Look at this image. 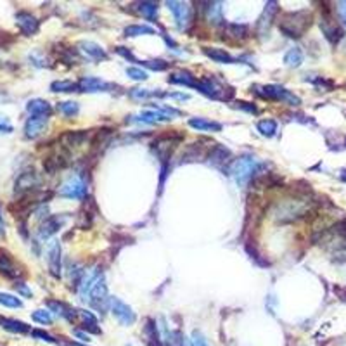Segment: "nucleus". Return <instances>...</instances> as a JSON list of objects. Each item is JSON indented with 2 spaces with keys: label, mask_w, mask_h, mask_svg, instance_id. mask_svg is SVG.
Returning <instances> with one entry per match:
<instances>
[{
  "label": "nucleus",
  "mask_w": 346,
  "mask_h": 346,
  "mask_svg": "<svg viewBox=\"0 0 346 346\" xmlns=\"http://www.w3.org/2000/svg\"><path fill=\"white\" fill-rule=\"evenodd\" d=\"M12 130H14V126L11 125L9 118L4 116V115H0V132H2V134H11Z\"/></svg>",
  "instance_id": "de8ad7c7"
},
{
  "label": "nucleus",
  "mask_w": 346,
  "mask_h": 346,
  "mask_svg": "<svg viewBox=\"0 0 346 346\" xmlns=\"http://www.w3.org/2000/svg\"><path fill=\"white\" fill-rule=\"evenodd\" d=\"M167 7L173 12L178 30H187L189 25H191V21H192V7H191V4H187V2H175V0H172V2H167Z\"/></svg>",
  "instance_id": "1a4fd4ad"
},
{
  "label": "nucleus",
  "mask_w": 346,
  "mask_h": 346,
  "mask_svg": "<svg viewBox=\"0 0 346 346\" xmlns=\"http://www.w3.org/2000/svg\"><path fill=\"white\" fill-rule=\"evenodd\" d=\"M109 88H111V85L101 78H96V77H83V78H80V82H78V92H88V94L107 92Z\"/></svg>",
  "instance_id": "a211bd4d"
},
{
  "label": "nucleus",
  "mask_w": 346,
  "mask_h": 346,
  "mask_svg": "<svg viewBox=\"0 0 346 346\" xmlns=\"http://www.w3.org/2000/svg\"><path fill=\"white\" fill-rule=\"evenodd\" d=\"M339 178L343 180V182H346V170H343V172L339 173Z\"/></svg>",
  "instance_id": "bf43d9fd"
},
{
  "label": "nucleus",
  "mask_w": 346,
  "mask_h": 346,
  "mask_svg": "<svg viewBox=\"0 0 346 346\" xmlns=\"http://www.w3.org/2000/svg\"><path fill=\"white\" fill-rule=\"evenodd\" d=\"M126 121H135V123H148V125H156V123H163V121H170L167 116L161 115L159 111H142L139 116H132L130 120Z\"/></svg>",
  "instance_id": "a878e982"
},
{
  "label": "nucleus",
  "mask_w": 346,
  "mask_h": 346,
  "mask_svg": "<svg viewBox=\"0 0 346 346\" xmlns=\"http://www.w3.org/2000/svg\"><path fill=\"white\" fill-rule=\"evenodd\" d=\"M130 97L135 99V101H144V99L153 97V92H151L149 88H132Z\"/></svg>",
  "instance_id": "c03bdc74"
},
{
  "label": "nucleus",
  "mask_w": 346,
  "mask_h": 346,
  "mask_svg": "<svg viewBox=\"0 0 346 346\" xmlns=\"http://www.w3.org/2000/svg\"><path fill=\"white\" fill-rule=\"evenodd\" d=\"M14 287H16V291L20 293V295L25 296V298H31V289L28 287L25 282H16V284H14Z\"/></svg>",
  "instance_id": "3c124183"
},
{
  "label": "nucleus",
  "mask_w": 346,
  "mask_h": 346,
  "mask_svg": "<svg viewBox=\"0 0 346 346\" xmlns=\"http://www.w3.org/2000/svg\"><path fill=\"white\" fill-rule=\"evenodd\" d=\"M189 126L196 129L197 132H220L222 130L220 123L205 120V118H191V120H189Z\"/></svg>",
  "instance_id": "c85d7f7f"
},
{
  "label": "nucleus",
  "mask_w": 346,
  "mask_h": 346,
  "mask_svg": "<svg viewBox=\"0 0 346 346\" xmlns=\"http://www.w3.org/2000/svg\"><path fill=\"white\" fill-rule=\"evenodd\" d=\"M137 6H139V12L145 17V20H149V21H154L156 20V16H158V9H159L158 2L144 0V2H139Z\"/></svg>",
  "instance_id": "473e14b6"
},
{
  "label": "nucleus",
  "mask_w": 346,
  "mask_h": 346,
  "mask_svg": "<svg viewBox=\"0 0 346 346\" xmlns=\"http://www.w3.org/2000/svg\"><path fill=\"white\" fill-rule=\"evenodd\" d=\"M88 139V134L83 130H78V132H68V134L63 135V142L68 148H77V145L83 144L85 140Z\"/></svg>",
  "instance_id": "7c9ffc66"
},
{
  "label": "nucleus",
  "mask_w": 346,
  "mask_h": 346,
  "mask_svg": "<svg viewBox=\"0 0 346 346\" xmlns=\"http://www.w3.org/2000/svg\"><path fill=\"white\" fill-rule=\"evenodd\" d=\"M197 90L201 94H205L206 97L215 99V101H229L232 97V94L225 92V85L216 80L215 77H205L199 80L197 83Z\"/></svg>",
  "instance_id": "39448f33"
},
{
  "label": "nucleus",
  "mask_w": 346,
  "mask_h": 346,
  "mask_svg": "<svg viewBox=\"0 0 346 346\" xmlns=\"http://www.w3.org/2000/svg\"><path fill=\"white\" fill-rule=\"evenodd\" d=\"M49 116H30L25 123V135L28 139H37L45 132Z\"/></svg>",
  "instance_id": "f3484780"
},
{
  "label": "nucleus",
  "mask_w": 346,
  "mask_h": 346,
  "mask_svg": "<svg viewBox=\"0 0 346 346\" xmlns=\"http://www.w3.org/2000/svg\"><path fill=\"white\" fill-rule=\"evenodd\" d=\"M66 218H68V216H64V215L47 216L45 220L40 224V227H39V238H40L42 241H45V239L52 238V235H54L56 232H58V230L61 229V227L64 225Z\"/></svg>",
  "instance_id": "f8f14e48"
},
{
  "label": "nucleus",
  "mask_w": 346,
  "mask_h": 346,
  "mask_svg": "<svg viewBox=\"0 0 346 346\" xmlns=\"http://www.w3.org/2000/svg\"><path fill=\"white\" fill-rule=\"evenodd\" d=\"M338 291V295L343 298V300H346V289H336Z\"/></svg>",
  "instance_id": "4d7b16f0"
},
{
  "label": "nucleus",
  "mask_w": 346,
  "mask_h": 346,
  "mask_svg": "<svg viewBox=\"0 0 346 346\" xmlns=\"http://www.w3.org/2000/svg\"><path fill=\"white\" fill-rule=\"evenodd\" d=\"M144 336H145V344H148V346H163V343H161V339H159L158 329H156L154 320L145 322Z\"/></svg>",
  "instance_id": "c756f323"
},
{
  "label": "nucleus",
  "mask_w": 346,
  "mask_h": 346,
  "mask_svg": "<svg viewBox=\"0 0 346 346\" xmlns=\"http://www.w3.org/2000/svg\"><path fill=\"white\" fill-rule=\"evenodd\" d=\"M71 346H83V344H71Z\"/></svg>",
  "instance_id": "052dcab7"
},
{
  "label": "nucleus",
  "mask_w": 346,
  "mask_h": 346,
  "mask_svg": "<svg viewBox=\"0 0 346 346\" xmlns=\"http://www.w3.org/2000/svg\"><path fill=\"white\" fill-rule=\"evenodd\" d=\"M320 28H322V31H324V37L333 45H336L344 37V33H343V30H341V26L331 16H324V17H322Z\"/></svg>",
  "instance_id": "2eb2a0df"
},
{
  "label": "nucleus",
  "mask_w": 346,
  "mask_h": 346,
  "mask_svg": "<svg viewBox=\"0 0 346 346\" xmlns=\"http://www.w3.org/2000/svg\"><path fill=\"white\" fill-rule=\"evenodd\" d=\"M58 109H59V113H63L64 116L73 118V116H77V115H78L80 106H78V102L66 101V102H59V104H58Z\"/></svg>",
  "instance_id": "4c0bfd02"
},
{
  "label": "nucleus",
  "mask_w": 346,
  "mask_h": 346,
  "mask_svg": "<svg viewBox=\"0 0 346 346\" xmlns=\"http://www.w3.org/2000/svg\"><path fill=\"white\" fill-rule=\"evenodd\" d=\"M165 97L177 99V101H189V99H191V96H189V94H167Z\"/></svg>",
  "instance_id": "864d4df0"
},
{
  "label": "nucleus",
  "mask_w": 346,
  "mask_h": 346,
  "mask_svg": "<svg viewBox=\"0 0 346 346\" xmlns=\"http://www.w3.org/2000/svg\"><path fill=\"white\" fill-rule=\"evenodd\" d=\"M235 107H238V109H244V111L251 113V115H258V107L254 106V104H251V102L239 101V102H238V106H235Z\"/></svg>",
  "instance_id": "09e8293b"
},
{
  "label": "nucleus",
  "mask_w": 346,
  "mask_h": 346,
  "mask_svg": "<svg viewBox=\"0 0 346 346\" xmlns=\"http://www.w3.org/2000/svg\"><path fill=\"white\" fill-rule=\"evenodd\" d=\"M338 12H339L341 20H343V23L346 25V0H344V2H339L338 4Z\"/></svg>",
  "instance_id": "5fc2aeb1"
},
{
  "label": "nucleus",
  "mask_w": 346,
  "mask_h": 346,
  "mask_svg": "<svg viewBox=\"0 0 346 346\" xmlns=\"http://www.w3.org/2000/svg\"><path fill=\"white\" fill-rule=\"evenodd\" d=\"M301 63H303V52L300 47H293L284 56V64L289 66V68H300Z\"/></svg>",
  "instance_id": "2f4dec72"
},
{
  "label": "nucleus",
  "mask_w": 346,
  "mask_h": 346,
  "mask_svg": "<svg viewBox=\"0 0 346 346\" xmlns=\"http://www.w3.org/2000/svg\"><path fill=\"white\" fill-rule=\"evenodd\" d=\"M111 314L115 315V319L120 322L121 325H134L137 320L135 312L132 310V306L126 305L125 301H121L120 298H111Z\"/></svg>",
  "instance_id": "6e6552de"
},
{
  "label": "nucleus",
  "mask_w": 346,
  "mask_h": 346,
  "mask_svg": "<svg viewBox=\"0 0 346 346\" xmlns=\"http://www.w3.org/2000/svg\"><path fill=\"white\" fill-rule=\"evenodd\" d=\"M168 83L197 88L199 80L194 77L192 73H189V71H177V73H173V75H170V77H168Z\"/></svg>",
  "instance_id": "393cba45"
},
{
  "label": "nucleus",
  "mask_w": 346,
  "mask_h": 346,
  "mask_svg": "<svg viewBox=\"0 0 346 346\" xmlns=\"http://www.w3.org/2000/svg\"><path fill=\"white\" fill-rule=\"evenodd\" d=\"M0 305L7 306V308H21L23 303L20 298H16L14 295H9V293H0Z\"/></svg>",
  "instance_id": "58836bf2"
},
{
  "label": "nucleus",
  "mask_w": 346,
  "mask_h": 346,
  "mask_svg": "<svg viewBox=\"0 0 346 346\" xmlns=\"http://www.w3.org/2000/svg\"><path fill=\"white\" fill-rule=\"evenodd\" d=\"M308 208L300 201H286L284 205H279V210L276 211V216L281 222H291L300 216H305Z\"/></svg>",
  "instance_id": "9d476101"
},
{
  "label": "nucleus",
  "mask_w": 346,
  "mask_h": 346,
  "mask_svg": "<svg viewBox=\"0 0 346 346\" xmlns=\"http://www.w3.org/2000/svg\"><path fill=\"white\" fill-rule=\"evenodd\" d=\"M80 319L83 322V329L85 331H90V333L94 334H99L101 333V329L97 327V319L92 315V312H87V310H77Z\"/></svg>",
  "instance_id": "72a5a7b5"
},
{
  "label": "nucleus",
  "mask_w": 346,
  "mask_h": 346,
  "mask_svg": "<svg viewBox=\"0 0 346 346\" xmlns=\"http://www.w3.org/2000/svg\"><path fill=\"white\" fill-rule=\"evenodd\" d=\"M87 192H88L87 182H85L80 175L69 177L66 182H63V186H61L58 191L61 197H68V199H83L87 196Z\"/></svg>",
  "instance_id": "423d86ee"
},
{
  "label": "nucleus",
  "mask_w": 346,
  "mask_h": 346,
  "mask_svg": "<svg viewBox=\"0 0 346 346\" xmlns=\"http://www.w3.org/2000/svg\"><path fill=\"white\" fill-rule=\"evenodd\" d=\"M31 336H33V338H37V339H40V341H45V343H52V344L58 343V339H56L54 336H50L49 333H45V331H40V329H33L31 331Z\"/></svg>",
  "instance_id": "a18cd8bd"
},
{
  "label": "nucleus",
  "mask_w": 346,
  "mask_h": 346,
  "mask_svg": "<svg viewBox=\"0 0 346 346\" xmlns=\"http://www.w3.org/2000/svg\"><path fill=\"white\" fill-rule=\"evenodd\" d=\"M26 111L30 113L31 116H49L52 107L44 99H31V101L26 104Z\"/></svg>",
  "instance_id": "bb28decb"
},
{
  "label": "nucleus",
  "mask_w": 346,
  "mask_h": 346,
  "mask_svg": "<svg viewBox=\"0 0 346 346\" xmlns=\"http://www.w3.org/2000/svg\"><path fill=\"white\" fill-rule=\"evenodd\" d=\"M153 107L156 111H159L161 115H165L168 118V120H173L175 116H180L182 115V111H178V109L175 107H170V106H161V104H153Z\"/></svg>",
  "instance_id": "37998d69"
},
{
  "label": "nucleus",
  "mask_w": 346,
  "mask_h": 346,
  "mask_svg": "<svg viewBox=\"0 0 346 346\" xmlns=\"http://www.w3.org/2000/svg\"><path fill=\"white\" fill-rule=\"evenodd\" d=\"M0 274L7 279H20L23 276V272L17 268V265L14 263V260L11 258V254L7 253L6 249L0 248Z\"/></svg>",
  "instance_id": "dca6fc26"
},
{
  "label": "nucleus",
  "mask_w": 346,
  "mask_h": 346,
  "mask_svg": "<svg viewBox=\"0 0 346 346\" xmlns=\"http://www.w3.org/2000/svg\"><path fill=\"white\" fill-rule=\"evenodd\" d=\"M251 92H254L258 97L268 99V101H281L286 102L289 106L296 107L301 104V99L295 96L293 92H289L287 88L281 87V85H254L251 87Z\"/></svg>",
  "instance_id": "7ed1b4c3"
},
{
  "label": "nucleus",
  "mask_w": 346,
  "mask_h": 346,
  "mask_svg": "<svg viewBox=\"0 0 346 346\" xmlns=\"http://www.w3.org/2000/svg\"><path fill=\"white\" fill-rule=\"evenodd\" d=\"M50 90L52 92H78V83L69 82V80H58V82H52L50 83Z\"/></svg>",
  "instance_id": "f704fd0d"
},
{
  "label": "nucleus",
  "mask_w": 346,
  "mask_h": 346,
  "mask_svg": "<svg viewBox=\"0 0 346 346\" xmlns=\"http://www.w3.org/2000/svg\"><path fill=\"white\" fill-rule=\"evenodd\" d=\"M31 319L35 320L37 324H42V325L52 324V315H50V312H47V310H35L31 314Z\"/></svg>",
  "instance_id": "ea45409f"
},
{
  "label": "nucleus",
  "mask_w": 346,
  "mask_h": 346,
  "mask_svg": "<svg viewBox=\"0 0 346 346\" xmlns=\"http://www.w3.org/2000/svg\"><path fill=\"white\" fill-rule=\"evenodd\" d=\"M224 33L230 39L243 40L248 39L249 35V26L248 25H239V23H225L224 25Z\"/></svg>",
  "instance_id": "cd10ccee"
},
{
  "label": "nucleus",
  "mask_w": 346,
  "mask_h": 346,
  "mask_svg": "<svg viewBox=\"0 0 346 346\" xmlns=\"http://www.w3.org/2000/svg\"><path fill=\"white\" fill-rule=\"evenodd\" d=\"M178 346H184V344H178Z\"/></svg>",
  "instance_id": "e2e57ef3"
},
{
  "label": "nucleus",
  "mask_w": 346,
  "mask_h": 346,
  "mask_svg": "<svg viewBox=\"0 0 346 346\" xmlns=\"http://www.w3.org/2000/svg\"><path fill=\"white\" fill-rule=\"evenodd\" d=\"M206 7H203L205 11V17L211 25H224V14H222V2H203Z\"/></svg>",
  "instance_id": "4be33fe9"
},
{
  "label": "nucleus",
  "mask_w": 346,
  "mask_h": 346,
  "mask_svg": "<svg viewBox=\"0 0 346 346\" xmlns=\"http://www.w3.org/2000/svg\"><path fill=\"white\" fill-rule=\"evenodd\" d=\"M16 25L28 37L35 35V33H39V30H40V21L37 20L33 14L26 12V11H21L16 14Z\"/></svg>",
  "instance_id": "4468645a"
},
{
  "label": "nucleus",
  "mask_w": 346,
  "mask_h": 346,
  "mask_svg": "<svg viewBox=\"0 0 346 346\" xmlns=\"http://www.w3.org/2000/svg\"><path fill=\"white\" fill-rule=\"evenodd\" d=\"M312 12L308 11H295V12H286L281 17L279 28L289 39H300L305 35V31L312 25Z\"/></svg>",
  "instance_id": "f03ea898"
},
{
  "label": "nucleus",
  "mask_w": 346,
  "mask_h": 346,
  "mask_svg": "<svg viewBox=\"0 0 346 346\" xmlns=\"http://www.w3.org/2000/svg\"><path fill=\"white\" fill-rule=\"evenodd\" d=\"M277 12H279V4L277 2H274L272 0V2L265 4L262 16H260L258 21H257V33L258 35H262V37L268 35L270 26H272V21H274V17L277 16Z\"/></svg>",
  "instance_id": "9b49d317"
},
{
  "label": "nucleus",
  "mask_w": 346,
  "mask_h": 346,
  "mask_svg": "<svg viewBox=\"0 0 346 346\" xmlns=\"http://www.w3.org/2000/svg\"><path fill=\"white\" fill-rule=\"evenodd\" d=\"M344 144H346V139H344Z\"/></svg>",
  "instance_id": "680f3d73"
},
{
  "label": "nucleus",
  "mask_w": 346,
  "mask_h": 346,
  "mask_svg": "<svg viewBox=\"0 0 346 346\" xmlns=\"http://www.w3.org/2000/svg\"><path fill=\"white\" fill-rule=\"evenodd\" d=\"M87 303L101 315H104L111 308V298L107 296V284L106 279H104V274L97 279L96 284L90 289Z\"/></svg>",
  "instance_id": "20e7f679"
},
{
  "label": "nucleus",
  "mask_w": 346,
  "mask_h": 346,
  "mask_svg": "<svg viewBox=\"0 0 346 346\" xmlns=\"http://www.w3.org/2000/svg\"><path fill=\"white\" fill-rule=\"evenodd\" d=\"M203 52H205L206 58H210L211 61H215V63H220V64H234L235 63V59L232 58L225 49H218V47H205Z\"/></svg>",
  "instance_id": "5701e85b"
},
{
  "label": "nucleus",
  "mask_w": 346,
  "mask_h": 346,
  "mask_svg": "<svg viewBox=\"0 0 346 346\" xmlns=\"http://www.w3.org/2000/svg\"><path fill=\"white\" fill-rule=\"evenodd\" d=\"M265 167H267V165L262 163L257 156L244 154L235 159L234 163H230L229 175L238 182V186H246V184H249L251 180H253V177L262 173V170Z\"/></svg>",
  "instance_id": "f257e3e1"
},
{
  "label": "nucleus",
  "mask_w": 346,
  "mask_h": 346,
  "mask_svg": "<svg viewBox=\"0 0 346 346\" xmlns=\"http://www.w3.org/2000/svg\"><path fill=\"white\" fill-rule=\"evenodd\" d=\"M116 52H118V54H120V56H123V58H125V59H130L132 63H139V61L135 59V56L132 54L130 50H126L125 47H116Z\"/></svg>",
  "instance_id": "603ef678"
},
{
  "label": "nucleus",
  "mask_w": 346,
  "mask_h": 346,
  "mask_svg": "<svg viewBox=\"0 0 346 346\" xmlns=\"http://www.w3.org/2000/svg\"><path fill=\"white\" fill-rule=\"evenodd\" d=\"M47 263H49V272L52 277L59 279L61 277V244L59 241H52L47 248Z\"/></svg>",
  "instance_id": "ddd939ff"
},
{
  "label": "nucleus",
  "mask_w": 346,
  "mask_h": 346,
  "mask_svg": "<svg viewBox=\"0 0 346 346\" xmlns=\"http://www.w3.org/2000/svg\"><path fill=\"white\" fill-rule=\"evenodd\" d=\"M40 177L35 170H26V172L20 173V177L14 182V194L16 196H25V194H30L33 191H37L40 186Z\"/></svg>",
  "instance_id": "0eeeda50"
},
{
  "label": "nucleus",
  "mask_w": 346,
  "mask_h": 346,
  "mask_svg": "<svg viewBox=\"0 0 346 346\" xmlns=\"http://www.w3.org/2000/svg\"><path fill=\"white\" fill-rule=\"evenodd\" d=\"M126 77L135 80V82H145L149 77L148 73H145L142 68H135V66H132V68H126Z\"/></svg>",
  "instance_id": "79ce46f5"
},
{
  "label": "nucleus",
  "mask_w": 346,
  "mask_h": 346,
  "mask_svg": "<svg viewBox=\"0 0 346 346\" xmlns=\"http://www.w3.org/2000/svg\"><path fill=\"white\" fill-rule=\"evenodd\" d=\"M30 61L37 66V68H44V66H47L45 58H44V56H40L39 52H31V54H30Z\"/></svg>",
  "instance_id": "49530a36"
},
{
  "label": "nucleus",
  "mask_w": 346,
  "mask_h": 346,
  "mask_svg": "<svg viewBox=\"0 0 346 346\" xmlns=\"http://www.w3.org/2000/svg\"><path fill=\"white\" fill-rule=\"evenodd\" d=\"M142 35H154V28L148 25H130L125 28V37H142Z\"/></svg>",
  "instance_id": "e433bc0d"
},
{
  "label": "nucleus",
  "mask_w": 346,
  "mask_h": 346,
  "mask_svg": "<svg viewBox=\"0 0 346 346\" xmlns=\"http://www.w3.org/2000/svg\"><path fill=\"white\" fill-rule=\"evenodd\" d=\"M230 158H232V153L225 145H211L210 153H208V163L216 168H222L224 165H229Z\"/></svg>",
  "instance_id": "6ab92c4d"
},
{
  "label": "nucleus",
  "mask_w": 346,
  "mask_h": 346,
  "mask_svg": "<svg viewBox=\"0 0 346 346\" xmlns=\"http://www.w3.org/2000/svg\"><path fill=\"white\" fill-rule=\"evenodd\" d=\"M75 336H77V338H80L82 341H90V338H88V334H85V333H82V331H75Z\"/></svg>",
  "instance_id": "6e6d98bb"
},
{
  "label": "nucleus",
  "mask_w": 346,
  "mask_h": 346,
  "mask_svg": "<svg viewBox=\"0 0 346 346\" xmlns=\"http://www.w3.org/2000/svg\"><path fill=\"white\" fill-rule=\"evenodd\" d=\"M0 235H4V220H2V216H0Z\"/></svg>",
  "instance_id": "13d9d810"
},
{
  "label": "nucleus",
  "mask_w": 346,
  "mask_h": 346,
  "mask_svg": "<svg viewBox=\"0 0 346 346\" xmlns=\"http://www.w3.org/2000/svg\"><path fill=\"white\" fill-rule=\"evenodd\" d=\"M257 129L263 137L270 139V137H274L277 134V121L276 120H262V121H258Z\"/></svg>",
  "instance_id": "c9c22d12"
},
{
  "label": "nucleus",
  "mask_w": 346,
  "mask_h": 346,
  "mask_svg": "<svg viewBox=\"0 0 346 346\" xmlns=\"http://www.w3.org/2000/svg\"><path fill=\"white\" fill-rule=\"evenodd\" d=\"M192 346H210L208 344V341L205 339V336L201 333H197V331H194L192 333Z\"/></svg>",
  "instance_id": "8fccbe9b"
},
{
  "label": "nucleus",
  "mask_w": 346,
  "mask_h": 346,
  "mask_svg": "<svg viewBox=\"0 0 346 346\" xmlns=\"http://www.w3.org/2000/svg\"><path fill=\"white\" fill-rule=\"evenodd\" d=\"M47 306H49L50 312H54L56 315L63 317V319H66L68 322H75V319H77V315H78L77 310H73L69 305H66V303L58 301V300H49L47 301Z\"/></svg>",
  "instance_id": "412c9836"
},
{
  "label": "nucleus",
  "mask_w": 346,
  "mask_h": 346,
  "mask_svg": "<svg viewBox=\"0 0 346 346\" xmlns=\"http://www.w3.org/2000/svg\"><path fill=\"white\" fill-rule=\"evenodd\" d=\"M0 327L7 333H14V334H28L31 333L30 325H26L25 322L16 320V319H7V317H0Z\"/></svg>",
  "instance_id": "b1692460"
},
{
  "label": "nucleus",
  "mask_w": 346,
  "mask_h": 346,
  "mask_svg": "<svg viewBox=\"0 0 346 346\" xmlns=\"http://www.w3.org/2000/svg\"><path fill=\"white\" fill-rule=\"evenodd\" d=\"M78 50L82 52L83 56H87V58L94 59V61H106L107 59V52L104 50V47L96 44V42H90V40L80 42Z\"/></svg>",
  "instance_id": "aec40b11"
},
{
  "label": "nucleus",
  "mask_w": 346,
  "mask_h": 346,
  "mask_svg": "<svg viewBox=\"0 0 346 346\" xmlns=\"http://www.w3.org/2000/svg\"><path fill=\"white\" fill-rule=\"evenodd\" d=\"M139 63H140L142 66H145V68L153 69V71H165V69H168V66H170V63H167V61H163V59H154V61H139Z\"/></svg>",
  "instance_id": "a19ab883"
}]
</instances>
